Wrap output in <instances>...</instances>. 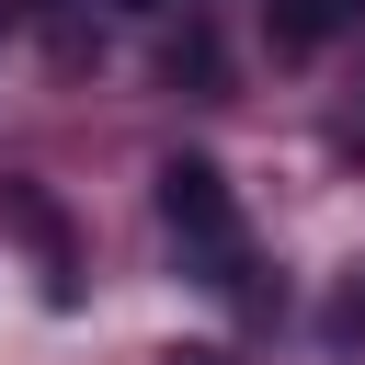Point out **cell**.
<instances>
[{
  "instance_id": "8992f818",
  "label": "cell",
  "mask_w": 365,
  "mask_h": 365,
  "mask_svg": "<svg viewBox=\"0 0 365 365\" xmlns=\"http://www.w3.org/2000/svg\"><path fill=\"white\" fill-rule=\"evenodd\" d=\"M354 137H365V114H354Z\"/></svg>"
},
{
  "instance_id": "277c9868",
  "label": "cell",
  "mask_w": 365,
  "mask_h": 365,
  "mask_svg": "<svg viewBox=\"0 0 365 365\" xmlns=\"http://www.w3.org/2000/svg\"><path fill=\"white\" fill-rule=\"evenodd\" d=\"M171 80H194V91H217V46H205V23L171 46Z\"/></svg>"
},
{
  "instance_id": "7a4b0ae2",
  "label": "cell",
  "mask_w": 365,
  "mask_h": 365,
  "mask_svg": "<svg viewBox=\"0 0 365 365\" xmlns=\"http://www.w3.org/2000/svg\"><path fill=\"white\" fill-rule=\"evenodd\" d=\"M0 228L46 262V297H80V240H68V217L46 205V182H23V171H0Z\"/></svg>"
},
{
  "instance_id": "5b68a950",
  "label": "cell",
  "mask_w": 365,
  "mask_h": 365,
  "mask_svg": "<svg viewBox=\"0 0 365 365\" xmlns=\"http://www.w3.org/2000/svg\"><path fill=\"white\" fill-rule=\"evenodd\" d=\"M171 365H228V354H217V342H194V354H171Z\"/></svg>"
},
{
  "instance_id": "6da1fadb",
  "label": "cell",
  "mask_w": 365,
  "mask_h": 365,
  "mask_svg": "<svg viewBox=\"0 0 365 365\" xmlns=\"http://www.w3.org/2000/svg\"><path fill=\"white\" fill-rule=\"evenodd\" d=\"M148 182H160V228H171L182 274H194V285H240V274H251V228H240L228 171H217L205 148H171Z\"/></svg>"
},
{
  "instance_id": "3957f363",
  "label": "cell",
  "mask_w": 365,
  "mask_h": 365,
  "mask_svg": "<svg viewBox=\"0 0 365 365\" xmlns=\"http://www.w3.org/2000/svg\"><path fill=\"white\" fill-rule=\"evenodd\" d=\"M365 0H274V57H319Z\"/></svg>"
}]
</instances>
